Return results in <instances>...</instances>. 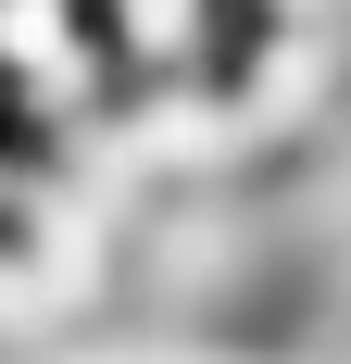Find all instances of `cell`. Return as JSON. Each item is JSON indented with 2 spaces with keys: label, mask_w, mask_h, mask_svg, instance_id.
Instances as JSON below:
<instances>
[{
  "label": "cell",
  "mask_w": 351,
  "mask_h": 364,
  "mask_svg": "<svg viewBox=\"0 0 351 364\" xmlns=\"http://www.w3.org/2000/svg\"><path fill=\"white\" fill-rule=\"evenodd\" d=\"M38 176H50V151H38L26 126H13V113H0V226H13V214L38 201Z\"/></svg>",
  "instance_id": "cell-2"
},
{
  "label": "cell",
  "mask_w": 351,
  "mask_h": 364,
  "mask_svg": "<svg viewBox=\"0 0 351 364\" xmlns=\"http://www.w3.org/2000/svg\"><path fill=\"white\" fill-rule=\"evenodd\" d=\"M88 26L126 88H226L264 38V0H88Z\"/></svg>",
  "instance_id": "cell-1"
}]
</instances>
